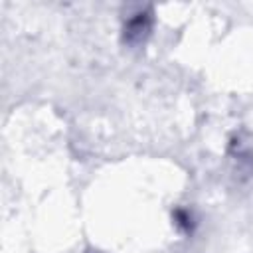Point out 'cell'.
<instances>
[{
	"instance_id": "1",
	"label": "cell",
	"mask_w": 253,
	"mask_h": 253,
	"mask_svg": "<svg viewBox=\"0 0 253 253\" xmlns=\"http://www.w3.org/2000/svg\"><path fill=\"white\" fill-rule=\"evenodd\" d=\"M150 26H152V18H150V12H138L134 14L123 28V38L126 43L130 45H138L142 43L148 34H150Z\"/></svg>"
},
{
	"instance_id": "2",
	"label": "cell",
	"mask_w": 253,
	"mask_h": 253,
	"mask_svg": "<svg viewBox=\"0 0 253 253\" xmlns=\"http://www.w3.org/2000/svg\"><path fill=\"white\" fill-rule=\"evenodd\" d=\"M174 219H176V225L184 231V233H192V215L186 211V210H176L174 211Z\"/></svg>"
}]
</instances>
